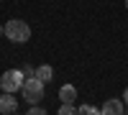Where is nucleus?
Masks as SVG:
<instances>
[{
    "label": "nucleus",
    "instance_id": "nucleus-10",
    "mask_svg": "<svg viewBox=\"0 0 128 115\" xmlns=\"http://www.w3.org/2000/svg\"><path fill=\"white\" fill-rule=\"evenodd\" d=\"M20 72H23V77H26V79H28V77H34V74H36V69H34V67H28V64H26L23 69H20Z\"/></svg>",
    "mask_w": 128,
    "mask_h": 115
},
{
    "label": "nucleus",
    "instance_id": "nucleus-5",
    "mask_svg": "<svg viewBox=\"0 0 128 115\" xmlns=\"http://www.w3.org/2000/svg\"><path fill=\"white\" fill-rule=\"evenodd\" d=\"M123 110H126L123 100H108V102L102 105L100 115H123Z\"/></svg>",
    "mask_w": 128,
    "mask_h": 115
},
{
    "label": "nucleus",
    "instance_id": "nucleus-15",
    "mask_svg": "<svg viewBox=\"0 0 128 115\" xmlns=\"http://www.w3.org/2000/svg\"><path fill=\"white\" fill-rule=\"evenodd\" d=\"M126 5H128V0H126Z\"/></svg>",
    "mask_w": 128,
    "mask_h": 115
},
{
    "label": "nucleus",
    "instance_id": "nucleus-4",
    "mask_svg": "<svg viewBox=\"0 0 128 115\" xmlns=\"http://www.w3.org/2000/svg\"><path fill=\"white\" fill-rule=\"evenodd\" d=\"M16 108H18V100L13 97V92H3L0 95V113L8 115V113H16Z\"/></svg>",
    "mask_w": 128,
    "mask_h": 115
},
{
    "label": "nucleus",
    "instance_id": "nucleus-14",
    "mask_svg": "<svg viewBox=\"0 0 128 115\" xmlns=\"http://www.w3.org/2000/svg\"><path fill=\"white\" fill-rule=\"evenodd\" d=\"M8 115H16V113H8Z\"/></svg>",
    "mask_w": 128,
    "mask_h": 115
},
{
    "label": "nucleus",
    "instance_id": "nucleus-2",
    "mask_svg": "<svg viewBox=\"0 0 128 115\" xmlns=\"http://www.w3.org/2000/svg\"><path fill=\"white\" fill-rule=\"evenodd\" d=\"M44 82L41 79H36V77H28L26 82H23V87H20V92H23V100L28 102V105H38L41 102V97H44Z\"/></svg>",
    "mask_w": 128,
    "mask_h": 115
},
{
    "label": "nucleus",
    "instance_id": "nucleus-7",
    "mask_svg": "<svg viewBox=\"0 0 128 115\" xmlns=\"http://www.w3.org/2000/svg\"><path fill=\"white\" fill-rule=\"evenodd\" d=\"M74 97H77L74 85H64V87H59V100H62V102H74Z\"/></svg>",
    "mask_w": 128,
    "mask_h": 115
},
{
    "label": "nucleus",
    "instance_id": "nucleus-13",
    "mask_svg": "<svg viewBox=\"0 0 128 115\" xmlns=\"http://www.w3.org/2000/svg\"><path fill=\"white\" fill-rule=\"evenodd\" d=\"M0 36H3V26H0Z\"/></svg>",
    "mask_w": 128,
    "mask_h": 115
},
{
    "label": "nucleus",
    "instance_id": "nucleus-3",
    "mask_svg": "<svg viewBox=\"0 0 128 115\" xmlns=\"http://www.w3.org/2000/svg\"><path fill=\"white\" fill-rule=\"evenodd\" d=\"M23 82H26L23 72L20 69H10V72H5V74L0 77V87H3V92H18L23 87Z\"/></svg>",
    "mask_w": 128,
    "mask_h": 115
},
{
    "label": "nucleus",
    "instance_id": "nucleus-1",
    "mask_svg": "<svg viewBox=\"0 0 128 115\" xmlns=\"http://www.w3.org/2000/svg\"><path fill=\"white\" fill-rule=\"evenodd\" d=\"M3 31H5V36L13 41V44H26V41L31 38V26L26 23V20H8V23L3 26Z\"/></svg>",
    "mask_w": 128,
    "mask_h": 115
},
{
    "label": "nucleus",
    "instance_id": "nucleus-6",
    "mask_svg": "<svg viewBox=\"0 0 128 115\" xmlns=\"http://www.w3.org/2000/svg\"><path fill=\"white\" fill-rule=\"evenodd\" d=\"M36 79H41L46 85V82H51V77H54V69H51L49 64H41V67H36V74H34Z\"/></svg>",
    "mask_w": 128,
    "mask_h": 115
},
{
    "label": "nucleus",
    "instance_id": "nucleus-11",
    "mask_svg": "<svg viewBox=\"0 0 128 115\" xmlns=\"http://www.w3.org/2000/svg\"><path fill=\"white\" fill-rule=\"evenodd\" d=\"M26 115H49V113H46L44 108H31V110H28Z\"/></svg>",
    "mask_w": 128,
    "mask_h": 115
},
{
    "label": "nucleus",
    "instance_id": "nucleus-9",
    "mask_svg": "<svg viewBox=\"0 0 128 115\" xmlns=\"http://www.w3.org/2000/svg\"><path fill=\"white\" fill-rule=\"evenodd\" d=\"M77 113L80 115H100V110L95 105H82V108H77Z\"/></svg>",
    "mask_w": 128,
    "mask_h": 115
},
{
    "label": "nucleus",
    "instance_id": "nucleus-8",
    "mask_svg": "<svg viewBox=\"0 0 128 115\" xmlns=\"http://www.w3.org/2000/svg\"><path fill=\"white\" fill-rule=\"evenodd\" d=\"M59 115H80V113H77V108H74V102H62Z\"/></svg>",
    "mask_w": 128,
    "mask_h": 115
},
{
    "label": "nucleus",
    "instance_id": "nucleus-12",
    "mask_svg": "<svg viewBox=\"0 0 128 115\" xmlns=\"http://www.w3.org/2000/svg\"><path fill=\"white\" fill-rule=\"evenodd\" d=\"M123 105H128V87H126V92H123Z\"/></svg>",
    "mask_w": 128,
    "mask_h": 115
}]
</instances>
